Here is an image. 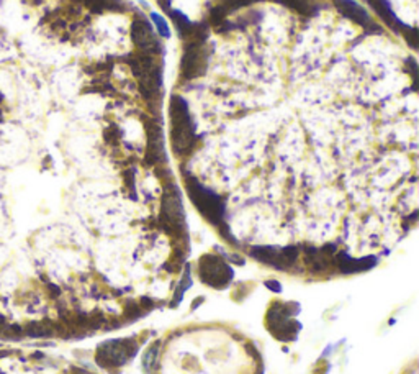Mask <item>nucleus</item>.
Returning <instances> with one entry per match:
<instances>
[{
  "label": "nucleus",
  "instance_id": "nucleus-10",
  "mask_svg": "<svg viewBox=\"0 0 419 374\" xmlns=\"http://www.w3.org/2000/svg\"><path fill=\"white\" fill-rule=\"evenodd\" d=\"M163 213L172 227H180L184 223L185 213L182 208V201H180V194L175 187L169 189L164 194Z\"/></svg>",
  "mask_w": 419,
  "mask_h": 374
},
{
  "label": "nucleus",
  "instance_id": "nucleus-1",
  "mask_svg": "<svg viewBox=\"0 0 419 374\" xmlns=\"http://www.w3.org/2000/svg\"><path fill=\"white\" fill-rule=\"evenodd\" d=\"M170 140L177 154H187L195 145V125L190 115L188 104L184 97L172 95L169 104Z\"/></svg>",
  "mask_w": 419,
  "mask_h": 374
},
{
  "label": "nucleus",
  "instance_id": "nucleus-6",
  "mask_svg": "<svg viewBox=\"0 0 419 374\" xmlns=\"http://www.w3.org/2000/svg\"><path fill=\"white\" fill-rule=\"evenodd\" d=\"M136 345L131 340H114L102 345L97 352V359L102 366H121L133 356Z\"/></svg>",
  "mask_w": 419,
  "mask_h": 374
},
{
  "label": "nucleus",
  "instance_id": "nucleus-8",
  "mask_svg": "<svg viewBox=\"0 0 419 374\" xmlns=\"http://www.w3.org/2000/svg\"><path fill=\"white\" fill-rule=\"evenodd\" d=\"M367 2L370 4V7H372L373 11L377 12V15H380V18H382V20L387 23L390 28H392V30L403 33L404 40H406L413 48L418 46V32H416V28L404 25V23L399 20L397 15H394L392 7H390L388 0H367Z\"/></svg>",
  "mask_w": 419,
  "mask_h": 374
},
{
  "label": "nucleus",
  "instance_id": "nucleus-5",
  "mask_svg": "<svg viewBox=\"0 0 419 374\" xmlns=\"http://www.w3.org/2000/svg\"><path fill=\"white\" fill-rule=\"evenodd\" d=\"M131 40L139 53H144V55L159 56L163 53V45H160L158 35L154 33L151 23L143 17H136L131 23Z\"/></svg>",
  "mask_w": 419,
  "mask_h": 374
},
{
  "label": "nucleus",
  "instance_id": "nucleus-3",
  "mask_svg": "<svg viewBox=\"0 0 419 374\" xmlns=\"http://www.w3.org/2000/svg\"><path fill=\"white\" fill-rule=\"evenodd\" d=\"M210 61V48L203 35H195L188 38L185 51L180 60V79L193 81L202 77L207 72Z\"/></svg>",
  "mask_w": 419,
  "mask_h": 374
},
{
  "label": "nucleus",
  "instance_id": "nucleus-16",
  "mask_svg": "<svg viewBox=\"0 0 419 374\" xmlns=\"http://www.w3.org/2000/svg\"><path fill=\"white\" fill-rule=\"evenodd\" d=\"M151 18H153V22L156 23V28H158L159 35L163 36V38H169L170 30H169L167 22H165L164 18L160 17V15H158V13H153V15H151Z\"/></svg>",
  "mask_w": 419,
  "mask_h": 374
},
{
  "label": "nucleus",
  "instance_id": "nucleus-12",
  "mask_svg": "<svg viewBox=\"0 0 419 374\" xmlns=\"http://www.w3.org/2000/svg\"><path fill=\"white\" fill-rule=\"evenodd\" d=\"M85 6L92 12L102 13V12H116L123 8V4L120 0H84Z\"/></svg>",
  "mask_w": 419,
  "mask_h": 374
},
{
  "label": "nucleus",
  "instance_id": "nucleus-2",
  "mask_svg": "<svg viewBox=\"0 0 419 374\" xmlns=\"http://www.w3.org/2000/svg\"><path fill=\"white\" fill-rule=\"evenodd\" d=\"M130 67L144 99L154 100L163 87V62L159 56L139 53L130 58Z\"/></svg>",
  "mask_w": 419,
  "mask_h": 374
},
{
  "label": "nucleus",
  "instance_id": "nucleus-13",
  "mask_svg": "<svg viewBox=\"0 0 419 374\" xmlns=\"http://www.w3.org/2000/svg\"><path fill=\"white\" fill-rule=\"evenodd\" d=\"M277 2L291 8V11L303 13V15H313V13L318 11V7H316V4H313V0H277Z\"/></svg>",
  "mask_w": 419,
  "mask_h": 374
},
{
  "label": "nucleus",
  "instance_id": "nucleus-14",
  "mask_svg": "<svg viewBox=\"0 0 419 374\" xmlns=\"http://www.w3.org/2000/svg\"><path fill=\"white\" fill-rule=\"evenodd\" d=\"M158 356H159V345H153L148 352H146L143 358V366L148 373H153L156 364H158Z\"/></svg>",
  "mask_w": 419,
  "mask_h": 374
},
{
  "label": "nucleus",
  "instance_id": "nucleus-7",
  "mask_svg": "<svg viewBox=\"0 0 419 374\" xmlns=\"http://www.w3.org/2000/svg\"><path fill=\"white\" fill-rule=\"evenodd\" d=\"M198 273L200 278L203 279V283L213 286V288H223V286H226L230 283L233 274L230 266L213 255L203 256L198 265Z\"/></svg>",
  "mask_w": 419,
  "mask_h": 374
},
{
  "label": "nucleus",
  "instance_id": "nucleus-9",
  "mask_svg": "<svg viewBox=\"0 0 419 374\" xmlns=\"http://www.w3.org/2000/svg\"><path fill=\"white\" fill-rule=\"evenodd\" d=\"M252 256L262 263L275 266L279 269H287L298 258L296 248H272V246H257L252 250Z\"/></svg>",
  "mask_w": 419,
  "mask_h": 374
},
{
  "label": "nucleus",
  "instance_id": "nucleus-11",
  "mask_svg": "<svg viewBox=\"0 0 419 374\" xmlns=\"http://www.w3.org/2000/svg\"><path fill=\"white\" fill-rule=\"evenodd\" d=\"M333 2L343 15L350 18V20L357 23V25L365 28L373 25V22L370 20L367 11H365L364 7H360L359 4H355L354 0H333Z\"/></svg>",
  "mask_w": 419,
  "mask_h": 374
},
{
  "label": "nucleus",
  "instance_id": "nucleus-4",
  "mask_svg": "<svg viewBox=\"0 0 419 374\" xmlns=\"http://www.w3.org/2000/svg\"><path fill=\"white\" fill-rule=\"evenodd\" d=\"M187 191L190 196V201L193 202V206L198 208V212L207 218L213 225H220L225 217V206L223 201L217 196L215 192H212L210 189L203 187L202 184L195 179H188Z\"/></svg>",
  "mask_w": 419,
  "mask_h": 374
},
{
  "label": "nucleus",
  "instance_id": "nucleus-15",
  "mask_svg": "<svg viewBox=\"0 0 419 374\" xmlns=\"http://www.w3.org/2000/svg\"><path fill=\"white\" fill-rule=\"evenodd\" d=\"M25 332L30 335V337H46V335L53 333V328L48 323L35 322V323L28 325V327L25 328Z\"/></svg>",
  "mask_w": 419,
  "mask_h": 374
}]
</instances>
